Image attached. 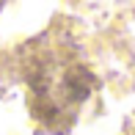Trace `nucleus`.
Returning <instances> with one entry per match:
<instances>
[{
  "instance_id": "1",
  "label": "nucleus",
  "mask_w": 135,
  "mask_h": 135,
  "mask_svg": "<svg viewBox=\"0 0 135 135\" xmlns=\"http://www.w3.org/2000/svg\"><path fill=\"white\" fill-rule=\"evenodd\" d=\"M30 113L50 132L64 135L94 91V72L66 36L44 33L22 58Z\"/></svg>"
}]
</instances>
